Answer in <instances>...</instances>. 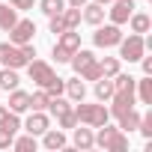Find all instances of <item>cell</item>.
<instances>
[{"label": "cell", "instance_id": "6da1fadb", "mask_svg": "<svg viewBox=\"0 0 152 152\" xmlns=\"http://www.w3.org/2000/svg\"><path fill=\"white\" fill-rule=\"evenodd\" d=\"M96 146H102L104 152H125L128 149V134L119 128V125H99V134H96Z\"/></svg>", "mask_w": 152, "mask_h": 152}, {"label": "cell", "instance_id": "7a4b0ae2", "mask_svg": "<svg viewBox=\"0 0 152 152\" xmlns=\"http://www.w3.org/2000/svg\"><path fill=\"white\" fill-rule=\"evenodd\" d=\"M72 110H75V116H78V125H90V128H99V125H104V122L110 119V110L104 107V102H99V104H84V102H78Z\"/></svg>", "mask_w": 152, "mask_h": 152}, {"label": "cell", "instance_id": "3957f363", "mask_svg": "<svg viewBox=\"0 0 152 152\" xmlns=\"http://www.w3.org/2000/svg\"><path fill=\"white\" fill-rule=\"evenodd\" d=\"M78 48H81V33L78 30H63L57 36V45H54V60L57 63H69Z\"/></svg>", "mask_w": 152, "mask_h": 152}, {"label": "cell", "instance_id": "277c9868", "mask_svg": "<svg viewBox=\"0 0 152 152\" xmlns=\"http://www.w3.org/2000/svg\"><path fill=\"white\" fill-rule=\"evenodd\" d=\"M116 48H119V60H128V63H140V57L146 54V42L140 33H128V39L122 36Z\"/></svg>", "mask_w": 152, "mask_h": 152}, {"label": "cell", "instance_id": "5b68a950", "mask_svg": "<svg viewBox=\"0 0 152 152\" xmlns=\"http://www.w3.org/2000/svg\"><path fill=\"white\" fill-rule=\"evenodd\" d=\"M27 75H30V81H33L36 87H42V90H45V87H48V84L57 78V72L51 69V63H45V60H36V57L27 63Z\"/></svg>", "mask_w": 152, "mask_h": 152}, {"label": "cell", "instance_id": "8992f818", "mask_svg": "<svg viewBox=\"0 0 152 152\" xmlns=\"http://www.w3.org/2000/svg\"><path fill=\"white\" fill-rule=\"evenodd\" d=\"M119 39H122L119 24H99L96 33H93V45H96V48H116Z\"/></svg>", "mask_w": 152, "mask_h": 152}, {"label": "cell", "instance_id": "52a82bcc", "mask_svg": "<svg viewBox=\"0 0 152 152\" xmlns=\"http://www.w3.org/2000/svg\"><path fill=\"white\" fill-rule=\"evenodd\" d=\"M6 33H9V42H12V45H27V42H33V36H36V21L18 18Z\"/></svg>", "mask_w": 152, "mask_h": 152}, {"label": "cell", "instance_id": "ba28073f", "mask_svg": "<svg viewBox=\"0 0 152 152\" xmlns=\"http://www.w3.org/2000/svg\"><path fill=\"white\" fill-rule=\"evenodd\" d=\"M0 66H6V69H24L27 60H24V54H21L18 45H12V42H0Z\"/></svg>", "mask_w": 152, "mask_h": 152}, {"label": "cell", "instance_id": "9c48e42d", "mask_svg": "<svg viewBox=\"0 0 152 152\" xmlns=\"http://www.w3.org/2000/svg\"><path fill=\"white\" fill-rule=\"evenodd\" d=\"M134 107V90H113V96H110V116H122L125 110H131Z\"/></svg>", "mask_w": 152, "mask_h": 152}, {"label": "cell", "instance_id": "30bf717a", "mask_svg": "<svg viewBox=\"0 0 152 152\" xmlns=\"http://www.w3.org/2000/svg\"><path fill=\"white\" fill-rule=\"evenodd\" d=\"M110 9H107V15H110V24H125L128 18H131V12L137 9L134 6V0H113V3H107Z\"/></svg>", "mask_w": 152, "mask_h": 152}, {"label": "cell", "instance_id": "8fae6325", "mask_svg": "<svg viewBox=\"0 0 152 152\" xmlns=\"http://www.w3.org/2000/svg\"><path fill=\"white\" fill-rule=\"evenodd\" d=\"M48 128H51V116H48L45 110H33V113L27 116V122H24V131L33 134V137H42Z\"/></svg>", "mask_w": 152, "mask_h": 152}, {"label": "cell", "instance_id": "7c38bea8", "mask_svg": "<svg viewBox=\"0 0 152 152\" xmlns=\"http://www.w3.org/2000/svg\"><path fill=\"white\" fill-rule=\"evenodd\" d=\"M81 9H84V12H81V21H87V24H93V27H99V24L104 21V6L96 3V0H87Z\"/></svg>", "mask_w": 152, "mask_h": 152}, {"label": "cell", "instance_id": "4fadbf2b", "mask_svg": "<svg viewBox=\"0 0 152 152\" xmlns=\"http://www.w3.org/2000/svg\"><path fill=\"white\" fill-rule=\"evenodd\" d=\"M72 143H75V149H93V146H96L93 128H90V125H84V128L75 125V128H72Z\"/></svg>", "mask_w": 152, "mask_h": 152}, {"label": "cell", "instance_id": "5bb4252c", "mask_svg": "<svg viewBox=\"0 0 152 152\" xmlns=\"http://www.w3.org/2000/svg\"><path fill=\"white\" fill-rule=\"evenodd\" d=\"M9 110L12 113H27L30 110V93H24V90H9Z\"/></svg>", "mask_w": 152, "mask_h": 152}, {"label": "cell", "instance_id": "9a60e30c", "mask_svg": "<svg viewBox=\"0 0 152 152\" xmlns=\"http://www.w3.org/2000/svg\"><path fill=\"white\" fill-rule=\"evenodd\" d=\"M134 99H140V104H152V75L134 81Z\"/></svg>", "mask_w": 152, "mask_h": 152}, {"label": "cell", "instance_id": "2e32d148", "mask_svg": "<svg viewBox=\"0 0 152 152\" xmlns=\"http://www.w3.org/2000/svg\"><path fill=\"white\" fill-rule=\"evenodd\" d=\"M93 60H96V54H93V51H87V48H78V51L72 54L69 66L75 69V75H81V69H87V66H90Z\"/></svg>", "mask_w": 152, "mask_h": 152}, {"label": "cell", "instance_id": "e0dca14e", "mask_svg": "<svg viewBox=\"0 0 152 152\" xmlns=\"http://www.w3.org/2000/svg\"><path fill=\"white\" fill-rule=\"evenodd\" d=\"M63 93L69 96V102H84L87 99V84L81 78H72V81H66V90Z\"/></svg>", "mask_w": 152, "mask_h": 152}, {"label": "cell", "instance_id": "ac0fdd59", "mask_svg": "<svg viewBox=\"0 0 152 152\" xmlns=\"http://www.w3.org/2000/svg\"><path fill=\"white\" fill-rule=\"evenodd\" d=\"M42 146H45V149H63V146H66L63 128H48V131L42 134Z\"/></svg>", "mask_w": 152, "mask_h": 152}, {"label": "cell", "instance_id": "d6986e66", "mask_svg": "<svg viewBox=\"0 0 152 152\" xmlns=\"http://www.w3.org/2000/svg\"><path fill=\"white\" fill-rule=\"evenodd\" d=\"M93 93H96L99 102H110V96H113V81L102 75L99 81H93Z\"/></svg>", "mask_w": 152, "mask_h": 152}, {"label": "cell", "instance_id": "ffe728a7", "mask_svg": "<svg viewBox=\"0 0 152 152\" xmlns=\"http://www.w3.org/2000/svg\"><path fill=\"white\" fill-rule=\"evenodd\" d=\"M125 24H131V33H149V27H152V18L146 15V12H131V18L125 21Z\"/></svg>", "mask_w": 152, "mask_h": 152}, {"label": "cell", "instance_id": "44dd1931", "mask_svg": "<svg viewBox=\"0 0 152 152\" xmlns=\"http://www.w3.org/2000/svg\"><path fill=\"white\" fill-rule=\"evenodd\" d=\"M21 84V78H18V69H6V66H0V90H15Z\"/></svg>", "mask_w": 152, "mask_h": 152}, {"label": "cell", "instance_id": "7402d4cb", "mask_svg": "<svg viewBox=\"0 0 152 152\" xmlns=\"http://www.w3.org/2000/svg\"><path fill=\"white\" fill-rule=\"evenodd\" d=\"M15 21H18V9L9 3H0V30H9Z\"/></svg>", "mask_w": 152, "mask_h": 152}, {"label": "cell", "instance_id": "603a6c76", "mask_svg": "<svg viewBox=\"0 0 152 152\" xmlns=\"http://www.w3.org/2000/svg\"><path fill=\"white\" fill-rule=\"evenodd\" d=\"M60 15H63L66 30H78V27H81V9H78V6H66Z\"/></svg>", "mask_w": 152, "mask_h": 152}, {"label": "cell", "instance_id": "cb8c5ba5", "mask_svg": "<svg viewBox=\"0 0 152 152\" xmlns=\"http://www.w3.org/2000/svg\"><path fill=\"white\" fill-rule=\"evenodd\" d=\"M51 116H60V113H66V110H72V104H69V99H63V96H51L48 99V107H45Z\"/></svg>", "mask_w": 152, "mask_h": 152}, {"label": "cell", "instance_id": "d4e9b609", "mask_svg": "<svg viewBox=\"0 0 152 152\" xmlns=\"http://www.w3.org/2000/svg\"><path fill=\"white\" fill-rule=\"evenodd\" d=\"M116 122H119V128H122V131H137V125H140V113L131 107V110H125Z\"/></svg>", "mask_w": 152, "mask_h": 152}, {"label": "cell", "instance_id": "484cf974", "mask_svg": "<svg viewBox=\"0 0 152 152\" xmlns=\"http://www.w3.org/2000/svg\"><path fill=\"white\" fill-rule=\"evenodd\" d=\"M99 69H102L104 78H113V75L119 72V57H102L99 60Z\"/></svg>", "mask_w": 152, "mask_h": 152}, {"label": "cell", "instance_id": "4316f807", "mask_svg": "<svg viewBox=\"0 0 152 152\" xmlns=\"http://www.w3.org/2000/svg\"><path fill=\"white\" fill-rule=\"evenodd\" d=\"M39 9L51 18V15H60L66 9V0H39Z\"/></svg>", "mask_w": 152, "mask_h": 152}, {"label": "cell", "instance_id": "83f0119b", "mask_svg": "<svg viewBox=\"0 0 152 152\" xmlns=\"http://www.w3.org/2000/svg\"><path fill=\"white\" fill-rule=\"evenodd\" d=\"M48 99H51V96L39 87L36 93H30V110H45V107H48Z\"/></svg>", "mask_w": 152, "mask_h": 152}, {"label": "cell", "instance_id": "f1b7e54d", "mask_svg": "<svg viewBox=\"0 0 152 152\" xmlns=\"http://www.w3.org/2000/svg\"><path fill=\"white\" fill-rule=\"evenodd\" d=\"M12 146H15L18 152H30V149L36 152V146H39V140H36L33 134H24V137H15V140H12Z\"/></svg>", "mask_w": 152, "mask_h": 152}, {"label": "cell", "instance_id": "f546056e", "mask_svg": "<svg viewBox=\"0 0 152 152\" xmlns=\"http://www.w3.org/2000/svg\"><path fill=\"white\" fill-rule=\"evenodd\" d=\"M110 81H113V90H134V81L137 78H131V75H125V72H116Z\"/></svg>", "mask_w": 152, "mask_h": 152}, {"label": "cell", "instance_id": "4dcf8cb0", "mask_svg": "<svg viewBox=\"0 0 152 152\" xmlns=\"http://www.w3.org/2000/svg\"><path fill=\"white\" fill-rule=\"evenodd\" d=\"M78 78H81V81H99V78H102V69H99V57H96V60H93V63H90L87 69H81V75H78Z\"/></svg>", "mask_w": 152, "mask_h": 152}, {"label": "cell", "instance_id": "1f68e13d", "mask_svg": "<svg viewBox=\"0 0 152 152\" xmlns=\"http://www.w3.org/2000/svg\"><path fill=\"white\" fill-rule=\"evenodd\" d=\"M75 125H78V116H75V110H66V113H60L57 116V128H75Z\"/></svg>", "mask_w": 152, "mask_h": 152}, {"label": "cell", "instance_id": "d6a6232c", "mask_svg": "<svg viewBox=\"0 0 152 152\" xmlns=\"http://www.w3.org/2000/svg\"><path fill=\"white\" fill-rule=\"evenodd\" d=\"M137 131H140V134H143L146 140H152V110L140 116V125H137Z\"/></svg>", "mask_w": 152, "mask_h": 152}, {"label": "cell", "instance_id": "836d02e7", "mask_svg": "<svg viewBox=\"0 0 152 152\" xmlns=\"http://www.w3.org/2000/svg\"><path fill=\"white\" fill-rule=\"evenodd\" d=\"M15 134H18V131L0 125V149H9V146H12V140H15Z\"/></svg>", "mask_w": 152, "mask_h": 152}, {"label": "cell", "instance_id": "e575fe53", "mask_svg": "<svg viewBox=\"0 0 152 152\" xmlns=\"http://www.w3.org/2000/svg\"><path fill=\"white\" fill-rule=\"evenodd\" d=\"M63 90H66V81H63V78H54V81L45 87V93H48V96H63Z\"/></svg>", "mask_w": 152, "mask_h": 152}, {"label": "cell", "instance_id": "d590c367", "mask_svg": "<svg viewBox=\"0 0 152 152\" xmlns=\"http://www.w3.org/2000/svg\"><path fill=\"white\" fill-rule=\"evenodd\" d=\"M48 27H51V33H54V36H60V33L66 30V24H63V15H51V18H48Z\"/></svg>", "mask_w": 152, "mask_h": 152}, {"label": "cell", "instance_id": "8d00e7d4", "mask_svg": "<svg viewBox=\"0 0 152 152\" xmlns=\"http://www.w3.org/2000/svg\"><path fill=\"white\" fill-rule=\"evenodd\" d=\"M6 3H9V6H15L18 12H27V9H33V6H36V0H6Z\"/></svg>", "mask_w": 152, "mask_h": 152}, {"label": "cell", "instance_id": "74e56055", "mask_svg": "<svg viewBox=\"0 0 152 152\" xmlns=\"http://www.w3.org/2000/svg\"><path fill=\"white\" fill-rule=\"evenodd\" d=\"M143 63V75H152V57H140Z\"/></svg>", "mask_w": 152, "mask_h": 152}, {"label": "cell", "instance_id": "f35d334b", "mask_svg": "<svg viewBox=\"0 0 152 152\" xmlns=\"http://www.w3.org/2000/svg\"><path fill=\"white\" fill-rule=\"evenodd\" d=\"M84 3H87V0H66V6H78V9H81Z\"/></svg>", "mask_w": 152, "mask_h": 152}, {"label": "cell", "instance_id": "ab89813d", "mask_svg": "<svg viewBox=\"0 0 152 152\" xmlns=\"http://www.w3.org/2000/svg\"><path fill=\"white\" fill-rule=\"evenodd\" d=\"M6 113H9V107H6V104H0V122L6 119Z\"/></svg>", "mask_w": 152, "mask_h": 152}, {"label": "cell", "instance_id": "60d3db41", "mask_svg": "<svg viewBox=\"0 0 152 152\" xmlns=\"http://www.w3.org/2000/svg\"><path fill=\"white\" fill-rule=\"evenodd\" d=\"M96 3H102V6H107V3H113V0H96Z\"/></svg>", "mask_w": 152, "mask_h": 152}]
</instances>
